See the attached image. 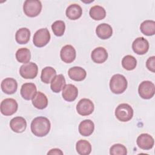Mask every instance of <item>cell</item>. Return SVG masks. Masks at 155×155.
<instances>
[{
    "instance_id": "obj_1",
    "label": "cell",
    "mask_w": 155,
    "mask_h": 155,
    "mask_svg": "<svg viewBox=\"0 0 155 155\" xmlns=\"http://www.w3.org/2000/svg\"><path fill=\"white\" fill-rule=\"evenodd\" d=\"M31 131L37 137H44L48 134L51 124L49 119L44 116L35 118L31 123Z\"/></svg>"
},
{
    "instance_id": "obj_2",
    "label": "cell",
    "mask_w": 155,
    "mask_h": 155,
    "mask_svg": "<svg viewBox=\"0 0 155 155\" xmlns=\"http://www.w3.org/2000/svg\"><path fill=\"white\" fill-rule=\"evenodd\" d=\"M127 85L128 82L125 77L120 74H114L110 81V90L117 94L124 93L127 88Z\"/></svg>"
},
{
    "instance_id": "obj_3",
    "label": "cell",
    "mask_w": 155,
    "mask_h": 155,
    "mask_svg": "<svg viewBox=\"0 0 155 155\" xmlns=\"http://www.w3.org/2000/svg\"><path fill=\"white\" fill-rule=\"evenodd\" d=\"M42 4L38 0H27L23 5V10L25 15L33 18L37 16L41 12Z\"/></svg>"
},
{
    "instance_id": "obj_4",
    "label": "cell",
    "mask_w": 155,
    "mask_h": 155,
    "mask_svg": "<svg viewBox=\"0 0 155 155\" xmlns=\"http://www.w3.org/2000/svg\"><path fill=\"white\" fill-rule=\"evenodd\" d=\"M116 118L121 122H128L133 116V110L128 104H119L115 110Z\"/></svg>"
},
{
    "instance_id": "obj_5",
    "label": "cell",
    "mask_w": 155,
    "mask_h": 155,
    "mask_svg": "<svg viewBox=\"0 0 155 155\" xmlns=\"http://www.w3.org/2000/svg\"><path fill=\"white\" fill-rule=\"evenodd\" d=\"M50 40V34L47 28L39 29L34 34L33 42L37 47L45 46Z\"/></svg>"
},
{
    "instance_id": "obj_6",
    "label": "cell",
    "mask_w": 155,
    "mask_h": 155,
    "mask_svg": "<svg viewBox=\"0 0 155 155\" xmlns=\"http://www.w3.org/2000/svg\"><path fill=\"white\" fill-rule=\"evenodd\" d=\"M138 93L142 99H149L152 98L155 93L154 84L149 81L142 82L139 85Z\"/></svg>"
},
{
    "instance_id": "obj_7",
    "label": "cell",
    "mask_w": 155,
    "mask_h": 155,
    "mask_svg": "<svg viewBox=\"0 0 155 155\" xmlns=\"http://www.w3.org/2000/svg\"><path fill=\"white\" fill-rule=\"evenodd\" d=\"M38 73V65L33 62H29L20 67L19 74L24 79H34Z\"/></svg>"
},
{
    "instance_id": "obj_8",
    "label": "cell",
    "mask_w": 155,
    "mask_h": 155,
    "mask_svg": "<svg viewBox=\"0 0 155 155\" xmlns=\"http://www.w3.org/2000/svg\"><path fill=\"white\" fill-rule=\"evenodd\" d=\"M1 112L4 116H11L15 114L18 108L16 100L12 98L4 99L1 103Z\"/></svg>"
},
{
    "instance_id": "obj_9",
    "label": "cell",
    "mask_w": 155,
    "mask_h": 155,
    "mask_svg": "<svg viewBox=\"0 0 155 155\" xmlns=\"http://www.w3.org/2000/svg\"><path fill=\"white\" fill-rule=\"evenodd\" d=\"M94 109V104L90 99L87 98L81 99L76 105L78 113L83 116L91 114L93 112Z\"/></svg>"
},
{
    "instance_id": "obj_10",
    "label": "cell",
    "mask_w": 155,
    "mask_h": 155,
    "mask_svg": "<svg viewBox=\"0 0 155 155\" xmlns=\"http://www.w3.org/2000/svg\"><path fill=\"white\" fill-rule=\"evenodd\" d=\"M132 48L136 54L143 55L148 51V41L143 37L137 38L132 44Z\"/></svg>"
},
{
    "instance_id": "obj_11",
    "label": "cell",
    "mask_w": 155,
    "mask_h": 155,
    "mask_svg": "<svg viewBox=\"0 0 155 155\" xmlns=\"http://www.w3.org/2000/svg\"><path fill=\"white\" fill-rule=\"evenodd\" d=\"M76 53L75 48L71 45L64 46L60 51V57L61 60L65 63H71L76 58Z\"/></svg>"
},
{
    "instance_id": "obj_12",
    "label": "cell",
    "mask_w": 155,
    "mask_h": 155,
    "mask_svg": "<svg viewBox=\"0 0 155 155\" xmlns=\"http://www.w3.org/2000/svg\"><path fill=\"white\" fill-rule=\"evenodd\" d=\"M136 143L140 148L144 150H149L153 147L154 140L150 134L142 133L137 137Z\"/></svg>"
},
{
    "instance_id": "obj_13",
    "label": "cell",
    "mask_w": 155,
    "mask_h": 155,
    "mask_svg": "<svg viewBox=\"0 0 155 155\" xmlns=\"http://www.w3.org/2000/svg\"><path fill=\"white\" fill-rule=\"evenodd\" d=\"M20 92L23 99L29 101L33 99L36 95L37 88L33 83H25L22 85Z\"/></svg>"
},
{
    "instance_id": "obj_14",
    "label": "cell",
    "mask_w": 155,
    "mask_h": 155,
    "mask_svg": "<svg viewBox=\"0 0 155 155\" xmlns=\"http://www.w3.org/2000/svg\"><path fill=\"white\" fill-rule=\"evenodd\" d=\"M78 90L73 84H67L62 90V96L63 99L68 102L74 101L78 97Z\"/></svg>"
},
{
    "instance_id": "obj_15",
    "label": "cell",
    "mask_w": 155,
    "mask_h": 155,
    "mask_svg": "<svg viewBox=\"0 0 155 155\" xmlns=\"http://www.w3.org/2000/svg\"><path fill=\"white\" fill-rule=\"evenodd\" d=\"M1 87L4 93L7 94H12L16 91L18 88V83L15 79L7 78L2 81Z\"/></svg>"
},
{
    "instance_id": "obj_16",
    "label": "cell",
    "mask_w": 155,
    "mask_h": 155,
    "mask_svg": "<svg viewBox=\"0 0 155 155\" xmlns=\"http://www.w3.org/2000/svg\"><path fill=\"white\" fill-rule=\"evenodd\" d=\"M10 127L12 131L17 133L24 132L27 127V122L25 119L20 116L13 118L10 122Z\"/></svg>"
},
{
    "instance_id": "obj_17",
    "label": "cell",
    "mask_w": 155,
    "mask_h": 155,
    "mask_svg": "<svg viewBox=\"0 0 155 155\" xmlns=\"http://www.w3.org/2000/svg\"><path fill=\"white\" fill-rule=\"evenodd\" d=\"M91 58L94 62L102 64L107 61L108 58V53L105 48L102 47H99L92 51Z\"/></svg>"
},
{
    "instance_id": "obj_18",
    "label": "cell",
    "mask_w": 155,
    "mask_h": 155,
    "mask_svg": "<svg viewBox=\"0 0 155 155\" xmlns=\"http://www.w3.org/2000/svg\"><path fill=\"white\" fill-rule=\"evenodd\" d=\"M69 78L75 81H82L87 76L86 71L81 67H73L68 71Z\"/></svg>"
},
{
    "instance_id": "obj_19",
    "label": "cell",
    "mask_w": 155,
    "mask_h": 155,
    "mask_svg": "<svg viewBox=\"0 0 155 155\" xmlns=\"http://www.w3.org/2000/svg\"><path fill=\"white\" fill-rule=\"evenodd\" d=\"M94 124L90 119L82 120L79 125L78 130L79 133L83 136H89L94 131Z\"/></svg>"
},
{
    "instance_id": "obj_20",
    "label": "cell",
    "mask_w": 155,
    "mask_h": 155,
    "mask_svg": "<svg viewBox=\"0 0 155 155\" xmlns=\"http://www.w3.org/2000/svg\"><path fill=\"white\" fill-rule=\"evenodd\" d=\"M96 33L99 38L102 39H107L112 36L113 29L110 25L106 23H102L96 27Z\"/></svg>"
},
{
    "instance_id": "obj_21",
    "label": "cell",
    "mask_w": 155,
    "mask_h": 155,
    "mask_svg": "<svg viewBox=\"0 0 155 155\" xmlns=\"http://www.w3.org/2000/svg\"><path fill=\"white\" fill-rule=\"evenodd\" d=\"M65 14L67 17L70 19L76 20L82 16V9L79 5L72 4L67 8Z\"/></svg>"
},
{
    "instance_id": "obj_22",
    "label": "cell",
    "mask_w": 155,
    "mask_h": 155,
    "mask_svg": "<svg viewBox=\"0 0 155 155\" xmlns=\"http://www.w3.org/2000/svg\"><path fill=\"white\" fill-rule=\"evenodd\" d=\"M32 104L39 110H43L48 105L47 97L43 93L38 91L32 99Z\"/></svg>"
},
{
    "instance_id": "obj_23",
    "label": "cell",
    "mask_w": 155,
    "mask_h": 155,
    "mask_svg": "<svg viewBox=\"0 0 155 155\" xmlns=\"http://www.w3.org/2000/svg\"><path fill=\"white\" fill-rule=\"evenodd\" d=\"M51 90L54 93H59L65 85L66 82L64 76L62 74L56 75L50 82Z\"/></svg>"
},
{
    "instance_id": "obj_24",
    "label": "cell",
    "mask_w": 155,
    "mask_h": 155,
    "mask_svg": "<svg viewBox=\"0 0 155 155\" xmlns=\"http://www.w3.org/2000/svg\"><path fill=\"white\" fill-rule=\"evenodd\" d=\"M30 35V31L28 28L25 27L21 28L16 32V41L19 44H25L29 41Z\"/></svg>"
},
{
    "instance_id": "obj_25",
    "label": "cell",
    "mask_w": 155,
    "mask_h": 155,
    "mask_svg": "<svg viewBox=\"0 0 155 155\" xmlns=\"http://www.w3.org/2000/svg\"><path fill=\"white\" fill-rule=\"evenodd\" d=\"M90 17L96 21H100L104 19L106 16V11L104 7L100 5H94L92 7L90 11Z\"/></svg>"
},
{
    "instance_id": "obj_26",
    "label": "cell",
    "mask_w": 155,
    "mask_h": 155,
    "mask_svg": "<svg viewBox=\"0 0 155 155\" xmlns=\"http://www.w3.org/2000/svg\"><path fill=\"white\" fill-rule=\"evenodd\" d=\"M76 150L81 155H88L91 151V145L86 140H79L76 142Z\"/></svg>"
},
{
    "instance_id": "obj_27",
    "label": "cell",
    "mask_w": 155,
    "mask_h": 155,
    "mask_svg": "<svg viewBox=\"0 0 155 155\" xmlns=\"http://www.w3.org/2000/svg\"><path fill=\"white\" fill-rule=\"evenodd\" d=\"M141 32L146 36H153L155 33V22L152 20H146L140 25Z\"/></svg>"
},
{
    "instance_id": "obj_28",
    "label": "cell",
    "mask_w": 155,
    "mask_h": 155,
    "mask_svg": "<svg viewBox=\"0 0 155 155\" xmlns=\"http://www.w3.org/2000/svg\"><path fill=\"white\" fill-rule=\"evenodd\" d=\"M56 76V70L51 67H46L42 70L41 79L42 82L48 84Z\"/></svg>"
},
{
    "instance_id": "obj_29",
    "label": "cell",
    "mask_w": 155,
    "mask_h": 155,
    "mask_svg": "<svg viewBox=\"0 0 155 155\" xmlns=\"http://www.w3.org/2000/svg\"><path fill=\"white\" fill-rule=\"evenodd\" d=\"M16 58L20 63H28L31 59L30 51L27 48H19L16 52Z\"/></svg>"
},
{
    "instance_id": "obj_30",
    "label": "cell",
    "mask_w": 155,
    "mask_h": 155,
    "mask_svg": "<svg viewBox=\"0 0 155 155\" xmlns=\"http://www.w3.org/2000/svg\"><path fill=\"white\" fill-rule=\"evenodd\" d=\"M122 65L127 70L131 71L134 70L137 65V61L132 55H126L122 60Z\"/></svg>"
},
{
    "instance_id": "obj_31",
    "label": "cell",
    "mask_w": 155,
    "mask_h": 155,
    "mask_svg": "<svg viewBox=\"0 0 155 155\" xmlns=\"http://www.w3.org/2000/svg\"><path fill=\"white\" fill-rule=\"evenodd\" d=\"M51 29L56 36H61L64 34L65 24L64 21L58 20L54 22L51 25Z\"/></svg>"
},
{
    "instance_id": "obj_32",
    "label": "cell",
    "mask_w": 155,
    "mask_h": 155,
    "mask_svg": "<svg viewBox=\"0 0 155 155\" xmlns=\"http://www.w3.org/2000/svg\"><path fill=\"white\" fill-rule=\"evenodd\" d=\"M110 154L111 155H126L127 154V150L122 144L116 143L111 147Z\"/></svg>"
},
{
    "instance_id": "obj_33",
    "label": "cell",
    "mask_w": 155,
    "mask_h": 155,
    "mask_svg": "<svg viewBox=\"0 0 155 155\" xmlns=\"http://www.w3.org/2000/svg\"><path fill=\"white\" fill-rule=\"evenodd\" d=\"M147 68L153 73L155 71V56L150 57L146 62Z\"/></svg>"
},
{
    "instance_id": "obj_34",
    "label": "cell",
    "mask_w": 155,
    "mask_h": 155,
    "mask_svg": "<svg viewBox=\"0 0 155 155\" xmlns=\"http://www.w3.org/2000/svg\"><path fill=\"white\" fill-rule=\"evenodd\" d=\"M47 154H63V152L58 148H53L50 150L48 153Z\"/></svg>"
}]
</instances>
